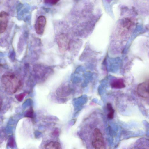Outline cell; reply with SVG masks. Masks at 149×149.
<instances>
[{
	"label": "cell",
	"instance_id": "1",
	"mask_svg": "<svg viewBox=\"0 0 149 149\" xmlns=\"http://www.w3.org/2000/svg\"><path fill=\"white\" fill-rule=\"evenodd\" d=\"M1 81L5 90L8 93H15L22 87V81L16 75L11 72H7L2 76Z\"/></svg>",
	"mask_w": 149,
	"mask_h": 149
},
{
	"label": "cell",
	"instance_id": "2",
	"mask_svg": "<svg viewBox=\"0 0 149 149\" xmlns=\"http://www.w3.org/2000/svg\"><path fill=\"white\" fill-rule=\"evenodd\" d=\"M92 145L96 149L105 148L102 135L100 130L98 128H95L94 130Z\"/></svg>",
	"mask_w": 149,
	"mask_h": 149
},
{
	"label": "cell",
	"instance_id": "3",
	"mask_svg": "<svg viewBox=\"0 0 149 149\" xmlns=\"http://www.w3.org/2000/svg\"><path fill=\"white\" fill-rule=\"evenodd\" d=\"M46 23V17L44 16H39L36 22L35 29L36 33L39 35L44 33Z\"/></svg>",
	"mask_w": 149,
	"mask_h": 149
},
{
	"label": "cell",
	"instance_id": "4",
	"mask_svg": "<svg viewBox=\"0 0 149 149\" xmlns=\"http://www.w3.org/2000/svg\"><path fill=\"white\" fill-rule=\"evenodd\" d=\"M138 94L141 97H149V80L139 84L137 87Z\"/></svg>",
	"mask_w": 149,
	"mask_h": 149
},
{
	"label": "cell",
	"instance_id": "5",
	"mask_svg": "<svg viewBox=\"0 0 149 149\" xmlns=\"http://www.w3.org/2000/svg\"><path fill=\"white\" fill-rule=\"evenodd\" d=\"M57 42L60 49L65 51L68 48L69 41L68 37L64 35H61L57 38Z\"/></svg>",
	"mask_w": 149,
	"mask_h": 149
},
{
	"label": "cell",
	"instance_id": "6",
	"mask_svg": "<svg viewBox=\"0 0 149 149\" xmlns=\"http://www.w3.org/2000/svg\"><path fill=\"white\" fill-rule=\"evenodd\" d=\"M8 15L6 12L2 11L0 13V33H4L6 29L8 21Z\"/></svg>",
	"mask_w": 149,
	"mask_h": 149
},
{
	"label": "cell",
	"instance_id": "7",
	"mask_svg": "<svg viewBox=\"0 0 149 149\" xmlns=\"http://www.w3.org/2000/svg\"><path fill=\"white\" fill-rule=\"evenodd\" d=\"M111 85L113 88L116 89H121L125 86L123 80L120 79L113 81L111 83Z\"/></svg>",
	"mask_w": 149,
	"mask_h": 149
},
{
	"label": "cell",
	"instance_id": "8",
	"mask_svg": "<svg viewBox=\"0 0 149 149\" xmlns=\"http://www.w3.org/2000/svg\"><path fill=\"white\" fill-rule=\"evenodd\" d=\"M123 27L127 29H130L133 27L134 25V22L130 18H128L123 19L122 21Z\"/></svg>",
	"mask_w": 149,
	"mask_h": 149
},
{
	"label": "cell",
	"instance_id": "9",
	"mask_svg": "<svg viewBox=\"0 0 149 149\" xmlns=\"http://www.w3.org/2000/svg\"><path fill=\"white\" fill-rule=\"evenodd\" d=\"M45 149H61V146L60 143L56 141H51L45 144L44 146Z\"/></svg>",
	"mask_w": 149,
	"mask_h": 149
},
{
	"label": "cell",
	"instance_id": "10",
	"mask_svg": "<svg viewBox=\"0 0 149 149\" xmlns=\"http://www.w3.org/2000/svg\"><path fill=\"white\" fill-rule=\"evenodd\" d=\"M107 107L109 111V113L107 115L108 117L110 119H112L113 117L114 111L112 108L111 104L110 103H108Z\"/></svg>",
	"mask_w": 149,
	"mask_h": 149
},
{
	"label": "cell",
	"instance_id": "11",
	"mask_svg": "<svg viewBox=\"0 0 149 149\" xmlns=\"http://www.w3.org/2000/svg\"><path fill=\"white\" fill-rule=\"evenodd\" d=\"M60 0H44V2L47 4L51 5H55Z\"/></svg>",
	"mask_w": 149,
	"mask_h": 149
},
{
	"label": "cell",
	"instance_id": "12",
	"mask_svg": "<svg viewBox=\"0 0 149 149\" xmlns=\"http://www.w3.org/2000/svg\"><path fill=\"white\" fill-rule=\"evenodd\" d=\"M27 94V93H24L16 95V98L19 101H21L22 100L24 97Z\"/></svg>",
	"mask_w": 149,
	"mask_h": 149
},
{
	"label": "cell",
	"instance_id": "13",
	"mask_svg": "<svg viewBox=\"0 0 149 149\" xmlns=\"http://www.w3.org/2000/svg\"><path fill=\"white\" fill-rule=\"evenodd\" d=\"M33 114V111L32 110H30L29 111L27 114L28 115H27V116L28 117H31L32 115Z\"/></svg>",
	"mask_w": 149,
	"mask_h": 149
}]
</instances>
